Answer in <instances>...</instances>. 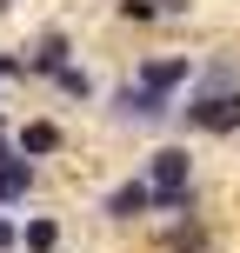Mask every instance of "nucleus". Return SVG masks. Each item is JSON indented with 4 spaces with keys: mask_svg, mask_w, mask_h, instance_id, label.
<instances>
[{
    "mask_svg": "<svg viewBox=\"0 0 240 253\" xmlns=\"http://www.w3.org/2000/svg\"><path fill=\"white\" fill-rule=\"evenodd\" d=\"M140 180L153 187V213H193V153L187 147H153L140 160Z\"/></svg>",
    "mask_w": 240,
    "mask_h": 253,
    "instance_id": "nucleus-1",
    "label": "nucleus"
},
{
    "mask_svg": "<svg viewBox=\"0 0 240 253\" xmlns=\"http://www.w3.org/2000/svg\"><path fill=\"white\" fill-rule=\"evenodd\" d=\"M167 114H174V100H167V93H153V87H140L134 74L107 93V120H114V126H160Z\"/></svg>",
    "mask_w": 240,
    "mask_h": 253,
    "instance_id": "nucleus-2",
    "label": "nucleus"
},
{
    "mask_svg": "<svg viewBox=\"0 0 240 253\" xmlns=\"http://www.w3.org/2000/svg\"><path fill=\"white\" fill-rule=\"evenodd\" d=\"M67 60H80V47H74V34H67V27H34V34H27V47H20L27 80H40V87H47Z\"/></svg>",
    "mask_w": 240,
    "mask_h": 253,
    "instance_id": "nucleus-3",
    "label": "nucleus"
},
{
    "mask_svg": "<svg viewBox=\"0 0 240 253\" xmlns=\"http://www.w3.org/2000/svg\"><path fill=\"white\" fill-rule=\"evenodd\" d=\"M193 74H200L193 53H140V60H134V80L153 87V93H167V100H180V93L193 87Z\"/></svg>",
    "mask_w": 240,
    "mask_h": 253,
    "instance_id": "nucleus-4",
    "label": "nucleus"
},
{
    "mask_svg": "<svg viewBox=\"0 0 240 253\" xmlns=\"http://www.w3.org/2000/svg\"><path fill=\"white\" fill-rule=\"evenodd\" d=\"M180 120L193 133H240V87L234 93H187L180 100Z\"/></svg>",
    "mask_w": 240,
    "mask_h": 253,
    "instance_id": "nucleus-5",
    "label": "nucleus"
},
{
    "mask_svg": "<svg viewBox=\"0 0 240 253\" xmlns=\"http://www.w3.org/2000/svg\"><path fill=\"white\" fill-rule=\"evenodd\" d=\"M13 147H20L27 160L47 167V160H60V153H67V126L53 120V114H27V120H13Z\"/></svg>",
    "mask_w": 240,
    "mask_h": 253,
    "instance_id": "nucleus-6",
    "label": "nucleus"
},
{
    "mask_svg": "<svg viewBox=\"0 0 240 253\" xmlns=\"http://www.w3.org/2000/svg\"><path fill=\"white\" fill-rule=\"evenodd\" d=\"M94 213H100L107 227H134V220H147V213H153V187L134 173V180H120V187H107Z\"/></svg>",
    "mask_w": 240,
    "mask_h": 253,
    "instance_id": "nucleus-7",
    "label": "nucleus"
},
{
    "mask_svg": "<svg viewBox=\"0 0 240 253\" xmlns=\"http://www.w3.org/2000/svg\"><path fill=\"white\" fill-rule=\"evenodd\" d=\"M40 173H47V167H40V160H27V153L0 160V207H13V213H20V207L40 193Z\"/></svg>",
    "mask_w": 240,
    "mask_h": 253,
    "instance_id": "nucleus-8",
    "label": "nucleus"
},
{
    "mask_svg": "<svg viewBox=\"0 0 240 253\" xmlns=\"http://www.w3.org/2000/svg\"><path fill=\"white\" fill-rule=\"evenodd\" d=\"M114 13L127 27H160V20H187L193 0H114Z\"/></svg>",
    "mask_w": 240,
    "mask_h": 253,
    "instance_id": "nucleus-9",
    "label": "nucleus"
},
{
    "mask_svg": "<svg viewBox=\"0 0 240 253\" xmlns=\"http://www.w3.org/2000/svg\"><path fill=\"white\" fill-rule=\"evenodd\" d=\"M47 93H60V100H74V107H94V100H100V80H94L87 60H67L60 74L47 80Z\"/></svg>",
    "mask_w": 240,
    "mask_h": 253,
    "instance_id": "nucleus-10",
    "label": "nucleus"
},
{
    "mask_svg": "<svg viewBox=\"0 0 240 253\" xmlns=\"http://www.w3.org/2000/svg\"><path fill=\"white\" fill-rule=\"evenodd\" d=\"M60 247H67L60 213H20V253H60Z\"/></svg>",
    "mask_w": 240,
    "mask_h": 253,
    "instance_id": "nucleus-11",
    "label": "nucleus"
},
{
    "mask_svg": "<svg viewBox=\"0 0 240 253\" xmlns=\"http://www.w3.org/2000/svg\"><path fill=\"white\" fill-rule=\"evenodd\" d=\"M0 253H20V213L0 207Z\"/></svg>",
    "mask_w": 240,
    "mask_h": 253,
    "instance_id": "nucleus-12",
    "label": "nucleus"
},
{
    "mask_svg": "<svg viewBox=\"0 0 240 253\" xmlns=\"http://www.w3.org/2000/svg\"><path fill=\"white\" fill-rule=\"evenodd\" d=\"M13 153H20L13 147V120H7V107H0V160H13Z\"/></svg>",
    "mask_w": 240,
    "mask_h": 253,
    "instance_id": "nucleus-13",
    "label": "nucleus"
},
{
    "mask_svg": "<svg viewBox=\"0 0 240 253\" xmlns=\"http://www.w3.org/2000/svg\"><path fill=\"white\" fill-rule=\"evenodd\" d=\"M13 7H20V0H0V13H13Z\"/></svg>",
    "mask_w": 240,
    "mask_h": 253,
    "instance_id": "nucleus-14",
    "label": "nucleus"
}]
</instances>
